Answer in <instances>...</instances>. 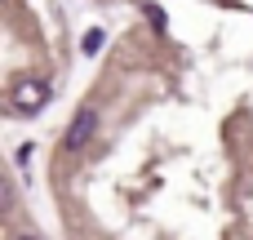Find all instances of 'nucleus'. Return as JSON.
<instances>
[{
	"label": "nucleus",
	"instance_id": "f257e3e1",
	"mask_svg": "<svg viewBox=\"0 0 253 240\" xmlns=\"http://www.w3.org/2000/svg\"><path fill=\"white\" fill-rule=\"evenodd\" d=\"M44 102H49V80H40V76H27V80H18L9 89V107L18 116H36Z\"/></svg>",
	"mask_w": 253,
	"mask_h": 240
},
{
	"label": "nucleus",
	"instance_id": "f03ea898",
	"mask_svg": "<svg viewBox=\"0 0 253 240\" xmlns=\"http://www.w3.org/2000/svg\"><path fill=\"white\" fill-rule=\"evenodd\" d=\"M93 129H98V111L93 107H80L76 116H71V125H67V147L71 151H80V147H89V138H93Z\"/></svg>",
	"mask_w": 253,
	"mask_h": 240
},
{
	"label": "nucleus",
	"instance_id": "7ed1b4c3",
	"mask_svg": "<svg viewBox=\"0 0 253 240\" xmlns=\"http://www.w3.org/2000/svg\"><path fill=\"white\" fill-rule=\"evenodd\" d=\"M102 40H107V36H102V31L93 27V31H84V40H80V49H84V53H98V49H102Z\"/></svg>",
	"mask_w": 253,
	"mask_h": 240
},
{
	"label": "nucleus",
	"instance_id": "20e7f679",
	"mask_svg": "<svg viewBox=\"0 0 253 240\" xmlns=\"http://www.w3.org/2000/svg\"><path fill=\"white\" fill-rule=\"evenodd\" d=\"M0 209L13 214V187H9V183H4V192H0Z\"/></svg>",
	"mask_w": 253,
	"mask_h": 240
},
{
	"label": "nucleus",
	"instance_id": "39448f33",
	"mask_svg": "<svg viewBox=\"0 0 253 240\" xmlns=\"http://www.w3.org/2000/svg\"><path fill=\"white\" fill-rule=\"evenodd\" d=\"M18 240H40V236H18Z\"/></svg>",
	"mask_w": 253,
	"mask_h": 240
}]
</instances>
